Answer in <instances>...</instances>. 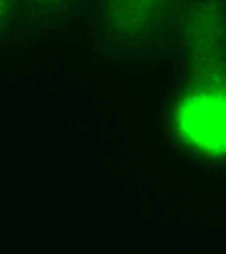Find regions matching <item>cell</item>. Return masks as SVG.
<instances>
[{
	"mask_svg": "<svg viewBox=\"0 0 226 254\" xmlns=\"http://www.w3.org/2000/svg\"><path fill=\"white\" fill-rule=\"evenodd\" d=\"M184 131L206 147L226 146V100L201 96L188 103L182 115Z\"/></svg>",
	"mask_w": 226,
	"mask_h": 254,
	"instance_id": "1",
	"label": "cell"
}]
</instances>
